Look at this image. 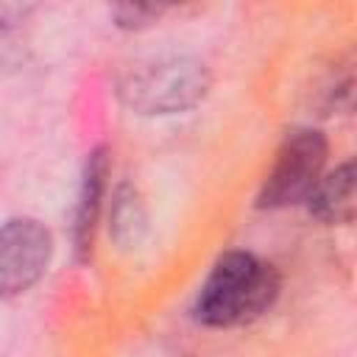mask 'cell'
<instances>
[{
    "instance_id": "obj_1",
    "label": "cell",
    "mask_w": 357,
    "mask_h": 357,
    "mask_svg": "<svg viewBox=\"0 0 357 357\" xmlns=\"http://www.w3.org/2000/svg\"><path fill=\"white\" fill-rule=\"evenodd\" d=\"M279 287V271L268 259L251 251H226L198 290L195 318L215 329L251 324L273 307Z\"/></svg>"
},
{
    "instance_id": "obj_6",
    "label": "cell",
    "mask_w": 357,
    "mask_h": 357,
    "mask_svg": "<svg viewBox=\"0 0 357 357\" xmlns=\"http://www.w3.org/2000/svg\"><path fill=\"white\" fill-rule=\"evenodd\" d=\"M307 212L326 223V226H343L351 223L354 218V204H357V173L354 165L346 162L335 167L332 173L321 176L318 184L307 195Z\"/></svg>"
},
{
    "instance_id": "obj_8",
    "label": "cell",
    "mask_w": 357,
    "mask_h": 357,
    "mask_svg": "<svg viewBox=\"0 0 357 357\" xmlns=\"http://www.w3.org/2000/svg\"><path fill=\"white\" fill-rule=\"evenodd\" d=\"M109 14H112V20H114L117 28H123V31H142V28L153 25V22L165 14V8H159V6H131V3H126V6L109 8Z\"/></svg>"
},
{
    "instance_id": "obj_7",
    "label": "cell",
    "mask_w": 357,
    "mask_h": 357,
    "mask_svg": "<svg viewBox=\"0 0 357 357\" xmlns=\"http://www.w3.org/2000/svg\"><path fill=\"white\" fill-rule=\"evenodd\" d=\"M109 231L120 245H137L145 231V206H142L137 190L128 184L117 187V192H114Z\"/></svg>"
},
{
    "instance_id": "obj_2",
    "label": "cell",
    "mask_w": 357,
    "mask_h": 357,
    "mask_svg": "<svg viewBox=\"0 0 357 357\" xmlns=\"http://www.w3.org/2000/svg\"><path fill=\"white\" fill-rule=\"evenodd\" d=\"M209 70L192 56L142 61L117 81L120 100L137 114H176L201 103L209 92Z\"/></svg>"
},
{
    "instance_id": "obj_4",
    "label": "cell",
    "mask_w": 357,
    "mask_h": 357,
    "mask_svg": "<svg viewBox=\"0 0 357 357\" xmlns=\"http://www.w3.org/2000/svg\"><path fill=\"white\" fill-rule=\"evenodd\" d=\"M53 257L50 231L33 218H11L0 226V298L31 290Z\"/></svg>"
},
{
    "instance_id": "obj_3",
    "label": "cell",
    "mask_w": 357,
    "mask_h": 357,
    "mask_svg": "<svg viewBox=\"0 0 357 357\" xmlns=\"http://www.w3.org/2000/svg\"><path fill=\"white\" fill-rule=\"evenodd\" d=\"M326 137L318 128H293L276 148L273 165L262 178L257 192L259 209H284L293 204H304L310 190L324 176L326 165Z\"/></svg>"
},
{
    "instance_id": "obj_5",
    "label": "cell",
    "mask_w": 357,
    "mask_h": 357,
    "mask_svg": "<svg viewBox=\"0 0 357 357\" xmlns=\"http://www.w3.org/2000/svg\"><path fill=\"white\" fill-rule=\"evenodd\" d=\"M106 178H109V151L100 145L86 153L81 184H78V198H75V209H73L70 237H73V251H75L78 262H86L92 254L95 226H98L103 192H106Z\"/></svg>"
}]
</instances>
